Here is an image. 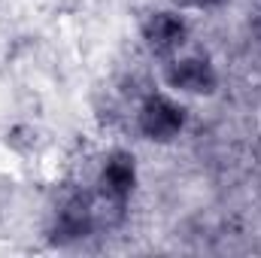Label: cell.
Masks as SVG:
<instances>
[{"mask_svg": "<svg viewBox=\"0 0 261 258\" xmlns=\"http://www.w3.org/2000/svg\"><path fill=\"white\" fill-rule=\"evenodd\" d=\"M137 186V164H134V155L130 152H113L103 167H100V176H97V192L103 200L110 203H125Z\"/></svg>", "mask_w": 261, "mask_h": 258, "instance_id": "obj_4", "label": "cell"}, {"mask_svg": "<svg viewBox=\"0 0 261 258\" xmlns=\"http://www.w3.org/2000/svg\"><path fill=\"white\" fill-rule=\"evenodd\" d=\"M189 122L186 107L167 91H152L137 107V131L152 143H173Z\"/></svg>", "mask_w": 261, "mask_h": 258, "instance_id": "obj_1", "label": "cell"}, {"mask_svg": "<svg viewBox=\"0 0 261 258\" xmlns=\"http://www.w3.org/2000/svg\"><path fill=\"white\" fill-rule=\"evenodd\" d=\"M182 6H195V9H216V6H222L225 0H179Z\"/></svg>", "mask_w": 261, "mask_h": 258, "instance_id": "obj_6", "label": "cell"}, {"mask_svg": "<svg viewBox=\"0 0 261 258\" xmlns=\"http://www.w3.org/2000/svg\"><path fill=\"white\" fill-rule=\"evenodd\" d=\"M164 82L176 91V94H195V97H203V94H213L216 85H219V73L213 61L206 55H173L167 58V67H164Z\"/></svg>", "mask_w": 261, "mask_h": 258, "instance_id": "obj_2", "label": "cell"}, {"mask_svg": "<svg viewBox=\"0 0 261 258\" xmlns=\"http://www.w3.org/2000/svg\"><path fill=\"white\" fill-rule=\"evenodd\" d=\"M91 222H94V210H91V203L82 197V194H76V197H70L67 203H61V210L55 213V240L58 243H70V240H79V237H85L88 231H91Z\"/></svg>", "mask_w": 261, "mask_h": 258, "instance_id": "obj_5", "label": "cell"}, {"mask_svg": "<svg viewBox=\"0 0 261 258\" xmlns=\"http://www.w3.org/2000/svg\"><path fill=\"white\" fill-rule=\"evenodd\" d=\"M189 40V21L179 9H158L149 12V18L143 21V43L152 55L161 58H173Z\"/></svg>", "mask_w": 261, "mask_h": 258, "instance_id": "obj_3", "label": "cell"}]
</instances>
